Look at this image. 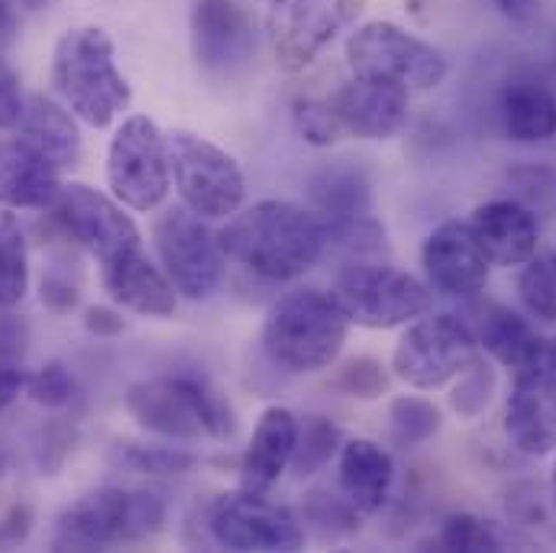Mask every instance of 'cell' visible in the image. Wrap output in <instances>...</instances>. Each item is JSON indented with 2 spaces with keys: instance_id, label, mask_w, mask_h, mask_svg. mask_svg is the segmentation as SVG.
<instances>
[{
  "instance_id": "obj_1",
  "label": "cell",
  "mask_w": 556,
  "mask_h": 553,
  "mask_svg": "<svg viewBox=\"0 0 556 553\" xmlns=\"http://www.w3.org/2000/svg\"><path fill=\"white\" fill-rule=\"evenodd\" d=\"M227 260L266 281H291L314 269L327 250L320 217L294 201L266 198L240 208L217 234Z\"/></svg>"
},
{
  "instance_id": "obj_2",
  "label": "cell",
  "mask_w": 556,
  "mask_h": 553,
  "mask_svg": "<svg viewBox=\"0 0 556 553\" xmlns=\"http://www.w3.org/2000/svg\"><path fill=\"white\" fill-rule=\"evenodd\" d=\"M52 85L62 104L88 127H111L134 101V88L117 68L114 39L101 26L68 29L52 52Z\"/></svg>"
},
{
  "instance_id": "obj_3",
  "label": "cell",
  "mask_w": 556,
  "mask_h": 553,
  "mask_svg": "<svg viewBox=\"0 0 556 553\" xmlns=\"http://www.w3.org/2000/svg\"><path fill=\"white\" fill-rule=\"evenodd\" d=\"M127 412L142 430L165 437L172 443L227 440L237 430L230 402L211 389L204 376L165 373L139 379L124 395Z\"/></svg>"
},
{
  "instance_id": "obj_4",
  "label": "cell",
  "mask_w": 556,
  "mask_h": 553,
  "mask_svg": "<svg viewBox=\"0 0 556 553\" xmlns=\"http://www.w3.org/2000/svg\"><path fill=\"white\" fill-rule=\"evenodd\" d=\"M350 337V317L330 291L294 288L266 314L260 343L288 373H320L337 363Z\"/></svg>"
},
{
  "instance_id": "obj_5",
  "label": "cell",
  "mask_w": 556,
  "mask_h": 553,
  "mask_svg": "<svg viewBox=\"0 0 556 553\" xmlns=\"http://www.w3.org/2000/svg\"><path fill=\"white\" fill-rule=\"evenodd\" d=\"M168 502L152 489L108 486L72 502L52 531L55 551H111L139 544L162 531Z\"/></svg>"
},
{
  "instance_id": "obj_6",
  "label": "cell",
  "mask_w": 556,
  "mask_h": 553,
  "mask_svg": "<svg viewBox=\"0 0 556 553\" xmlns=\"http://www.w3.org/2000/svg\"><path fill=\"white\" fill-rule=\"evenodd\" d=\"M165 142L172 185L188 211L204 221H227L243 208L247 175L227 149L188 130L165 134Z\"/></svg>"
},
{
  "instance_id": "obj_7",
  "label": "cell",
  "mask_w": 556,
  "mask_h": 553,
  "mask_svg": "<svg viewBox=\"0 0 556 553\" xmlns=\"http://www.w3.org/2000/svg\"><path fill=\"white\" fill-rule=\"evenodd\" d=\"M330 294L350 317L366 330H395L430 311L433 291L420 278L392 266L353 263L333 278Z\"/></svg>"
},
{
  "instance_id": "obj_8",
  "label": "cell",
  "mask_w": 556,
  "mask_h": 553,
  "mask_svg": "<svg viewBox=\"0 0 556 553\" xmlns=\"http://www.w3.org/2000/svg\"><path fill=\"white\" fill-rule=\"evenodd\" d=\"M479 356V340L456 314H420L405 324L395 350L392 373L420 392L443 389Z\"/></svg>"
},
{
  "instance_id": "obj_9",
  "label": "cell",
  "mask_w": 556,
  "mask_h": 553,
  "mask_svg": "<svg viewBox=\"0 0 556 553\" xmlns=\"http://www.w3.org/2000/svg\"><path fill=\"white\" fill-rule=\"evenodd\" d=\"M346 62L353 75L386 78L405 85L408 91H430L443 85L450 72L440 49L389 20H369L356 26L346 39Z\"/></svg>"
},
{
  "instance_id": "obj_10",
  "label": "cell",
  "mask_w": 556,
  "mask_h": 553,
  "mask_svg": "<svg viewBox=\"0 0 556 553\" xmlns=\"http://www.w3.org/2000/svg\"><path fill=\"white\" fill-rule=\"evenodd\" d=\"M204 528L214 548L224 551L288 553L304 548V528L298 515L269 499V492L233 489L217 495L204 508Z\"/></svg>"
},
{
  "instance_id": "obj_11",
  "label": "cell",
  "mask_w": 556,
  "mask_h": 553,
  "mask_svg": "<svg viewBox=\"0 0 556 553\" xmlns=\"http://www.w3.org/2000/svg\"><path fill=\"white\" fill-rule=\"evenodd\" d=\"M108 188L111 194L139 214L165 204L172 188L168 142L146 114L127 117L108 146Z\"/></svg>"
},
{
  "instance_id": "obj_12",
  "label": "cell",
  "mask_w": 556,
  "mask_h": 553,
  "mask_svg": "<svg viewBox=\"0 0 556 553\" xmlns=\"http://www.w3.org/2000/svg\"><path fill=\"white\" fill-rule=\"evenodd\" d=\"M311 211L324 224L327 247L346 253H376L386 243V227L376 221L369 175L356 165H327L311 178Z\"/></svg>"
},
{
  "instance_id": "obj_13",
  "label": "cell",
  "mask_w": 556,
  "mask_h": 553,
  "mask_svg": "<svg viewBox=\"0 0 556 553\" xmlns=\"http://www.w3.org/2000/svg\"><path fill=\"white\" fill-rule=\"evenodd\" d=\"M152 243L159 253V266L172 278L178 298L204 301L217 291L227 256L204 217H198L185 204L168 208L152 224Z\"/></svg>"
},
{
  "instance_id": "obj_14",
  "label": "cell",
  "mask_w": 556,
  "mask_h": 553,
  "mask_svg": "<svg viewBox=\"0 0 556 553\" xmlns=\"http://www.w3.org/2000/svg\"><path fill=\"white\" fill-rule=\"evenodd\" d=\"M366 0H269L266 39L281 72L307 68L363 13Z\"/></svg>"
},
{
  "instance_id": "obj_15",
  "label": "cell",
  "mask_w": 556,
  "mask_h": 553,
  "mask_svg": "<svg viewBox=\"0 0 556 553\" xmlns=\"http://www.w3.org/2000/svg\"><path fill=\"white\" fill-rule=\"evenodd\" d=\"M49 221L78 247H85L98 263L142 243L134 217L114 194H104L91 185L72 181L62 185L59 198L49 208Z\"/></svg>"
},
{
  "instance_id": "obj_16",
  "label": "cell",
  "mask_w": 556,
  "mask_h": 553,
  "mask_svg": "<svg viewBox=\"0 0 556 553\" xmlns=\"http://www.w3.org/2000/svg\"><path fill=\"white\" fill-rule=\"evenodd\" d=\"M191 42L204 72L230 78L250 65L256 52V29L237 0H194Z\"/></svg>"
},
{
  "instance_id": "obj_17",
  "label": "cell",
  "mask_w": 556,
  "mask_h": 553,
  "mask_svg": "<svg viewBox=\"0 0 556 553\" xmlns=\"http://www.w3.org/2000/svg\"><path fill=\"white\" fill-rule=\"evenodd\" d=\"M330 108L337 111L343 134L382 142L405 130L408 111H412V91L386 78L353 75L346 85L333 91Z\"/></svg>"
},
{
  "instance_id": "obj_18",
  "label": "cell",
  "mask_w": 556,
  "mask_h": 553,
  "mask_svg": "<svg viewBox=\"0 0 556 553\" xmlns=\"http://www.w3.org/2000/svg\"><path fill=\"white\" fill-rule=\"evenodd\" d=\"M420 263L430 288L450 298H476L489 285V260L476 243L469 224L443 221L420 247Z\"/></svg>"
},
{
  "instance_id": "obj_19",
  "label": "cell",
  "mask_w": 556,
  "mask_h": 553,
  "mask_svg": "<svg viewBox=\"0 0 556 553\" xmlns=\"http://www.w3.org/2000/svg\"><path fill=\"white\" fill-rule=\"evenodd\" d=\"M505 437L525 456L556 453V389L544 369V353L538 363L515 373L505 405Z\"/></svg>"
},
{
  "instance_id": "obj_20",
  "label": "cell",
  "mask_w": 556,
  "mask_h": 553,
  "mask_svg": "<svg viewBox=\"0 0 556 553\" xmlns=\"http://www.w3.org/2000/svg\"><path fill=\"white\" fill-rule=\"evenodd\" d=\"M101 285L114 304L142 317H172L178 307V291L162 266L149 260L142 243L101 263Z\"/></svg>"
},
{
  "instance_id": "obj_21",
  "label": "cell",
  "mask_w": 556,
  "mask_h": 553,
  "mask_svg": "<svg viewBox=\"0 0 556 553\" xmlns=\"http://www.w3.org/2000/svg\"><path fill=\"white\" fill-rule=\"evenodd\" d=\"M469 230L476 243L482 247L489 266H525L531 256H538L541 247V227L528 204L515 198L485 201L472 211Z\"/></svg>"
},
{
  "instance_id": "obj_22",
  "label": "cell",
  "mask_w": 556,
  "mask_h": 553,
  "mask_svg": "<svg viewBox=\"0 0 556 553\" xmlns=\"http://www.w3.org/2000/svg\"><path fill=\"white\" fill-rule=\"evenodd\" d=\"M392 486H395V460L379 440L369 437L343 440L337 453V492L363 518H372L389 505Z\"/></svg>"
},
{
  "instance_id": "obj_23",
  "label": "cell",
  "mask_w": 556,
  "mask_h": 553,
  "mask_svg": "<svg viewBox=\"0 0 556 553\" xmlns=\"http://www.w3.org/2000/svg\"><path fill=\"white\" fill-rule=\"evenodd\" d=\"M62 191L59 168L23 139L0 142V204L7 211H49Z\"/></svg>"
},
{
  "instance_id": "obj_24",
  "label": "cell",
  "mask_w": 556,
  "mask_h": 553,
  "mask_svg": "<svg viewBox=\"0 0 556 553\" xmlns=\"http://www.w3.org/2000/svg\"><path fill=\"white\" fill-rule=\"evenodd\" d=\"M298 440V415L285 405H269L250 437V447L240 463V486L253 492H269L291 466Z\"/></svg>"
},
{
  "instance_id": "obj_25",
  "label": "cell",
  "mask_w": 556,
  "mask_h": 553,
  "mask_svg": "<svg viewBox=\"0 0 556 553\" xmlns=\"http://www.w3.org/2000/svg\"><path fill=\"white\" fill-rule=\"evenodd\" d=\"M16 134H20L23 142H29L36 152H42L59 172L78 165L81 149H85L81 130H78V117L65 104H59V101H52L46 95L26 98V111H23L20 124H16Z\"/></svg>"
},
{
  "instance_id": "obj_26",
  "label": "cell",
  "mask_w": 556,
  "mask_h": 553,
  "mask_svg": "<svg viewBox=\"0 0 556 553\" xmlns=\"http://www.w3.org/2000/svg\"><path fill=\"white\" fill-rule=\"evenodd\" d=\"M479 350H485L498 366L518 373L531 363L541 360L544 353V337L531 327V321L505 304H492L482 317V327L476 334Z\"/></svg>"
},
{
  "instance_id": "obj_27",
  "label": "cell",
  "mask_w": 556,
  "mask_h": 553,
  "mask_svg": "<svg viewBox=\"0 0 556 553\" xmlns=\"http://www.w3.org/2000/svg\"><path fill=\"white\" fill-rule=\"evenodd\" d=\"M502 124L515 142H551L556 137V95L541 81L508 85L502 95Z\"/></svg>"
},
{
  "instance_id": "obj_28",
  "label": "cell",
  "mask_w": 556,
  "mask_h": 553,
  "mask_svg": "<svg viewBox=\"0 0 556 553\" xmlns=\"http://www.w3.org/2000/svg\"><path fill=\"white\" fill-rule=\"evenodd\" d=\"M505 518L531 544H556L554 499L541 482H515L505 495Z\"/></svg>"
},
{
  "instance_id": "obj_29",
  "label": "cell",
  "mask_w": 556,
  "mask_h": 553,
  "mask_svg": "<svg viewBox=\"0 0 556 553\" xmlns=\"http://www.w3.org/2000/svg\"><path fill=\"white\" fill-rule=\"evenodd\" d=\"M111 463L114 469L134 473V476H185L198 466V456L185 447L117 440L111 447Z\"/></svg>"
},
{
  "instance_id": "obj_30",
  "label": "cell",
  "mask_w": 556,
  "mask_h": 553,
  "mask_svg": "<svg viewBox=\"0 0 556 553\" xmlns=\"http://www.w3.org/2000/svg\"><path fill=\"white\" fill-rule=\"evenodd\" d=\"M343 447L340 427L324 415L298 417V440H294V453H291V473L298 479H307L314 473H320Z\"/></svg>"
},
{
  "instance_id": "obj_31",
  "label": "cell",
  "mask_w": 556,
  "mask_h": 553,
  "mask_svg": "<svg viewBox=\"0 0 556 553\" xmlns=\"http://www.w3.org/2000/svg\"><path fill=\"white\" fill-rule=\"evenodd\" d=\"M29 291V260L20 221L0 211V307H16Z\"/></svg>"
},
{
  "instance_id": "obj_32",
  "label": "cell",
  "mask_w": 556,
  "mask_h": 553,
  "mask_svg": "<svg viewBox=\"0 0 556 553\" xmlns=\"http://www.w3.org/2000/svg\"><path fill=\"white\" fill-rule=\"evenodd\" d=\"M440 409L417 395H399L389 405V430L399 447H420L440 430Z\"/></svg>"
},
{
  "instance_id": "obj_33",
  "label": "cell",
  "mask_w": 556,
  "mask_h": 553,
  "mask_svg": "<svg viewBox=\"0 0 556 553\" xmlns=\"http://www.w3.org/2000/svg\"><path fill=\"white\" fill-rule=\"evenodd\" d=\"M518 294L531 317L556 324V253L531 256L521 266L518 276Z\"/></svg>"
},
{
  "instance_id": "obj_34",
  "label": "cell",
  "mask_w": 556,
  "mask_h": 553,
  "mask_svg": "<svg viewBox=\"0 0 556 553\" xmlns=\"http://www.w3.org/2000/svg\"><path fill=\"white\" fill-rule=\"evenodd\" d=\"M330 389L340 392L343 399H356V402H376L389 392V373L379 360L372 356H353L346 360L333 379Z\"/></svg>"
},
{
  "instance_id": "obj_35",
  "label": "cell",
  "mask_w": 556,
  "mask_h": 553,
  "mask_svg": "<svg viewBox=\"0 0 556 553\" xmlns=\"http://www.w3.org/2000/svg\"><path fill=\"white\" fill-rule=\"evenodd\" d=\"M26 395L46 412H68L78 402V379L59 360L36 369L26 382Z\"/></svg>"
},
{
  "instance_id": "obj_36",
  "label": "cell",
  "mask_w": 556,
  "mask_h": 553,
  "mask_svg": "<svg viewBox=\"0 0 556 553\" xmlns=\"http://www.w3.org/2000/svg\"><path fill=\"white\" fill-rule=\"evenodd\" d=\"M492 392H495V369L489 360L476 356L459 376H456V386L450 392V405L453 412L463 417H479L489 402H492Z\"/></svg>"
},
{
  "instance_id": "obj_37",
  "label": "cell",
  "mask_w": 556,
  "mask_h": 553,
  "mask_svg": "<svg viewBox=\"0 0 556 553\" xmlns=\"http://www.w3.org/2000/svg\"><path fill=\"white\" fill-rule=\"evenodd\" d=\"M304 521L317 525L330 538H346L363 528V515L340 492H311L304 502Z\"/></svg>"
},
{
  "instance_id": "obj_38",
  "label": "cell",
  "mask_w": 556,
  "mask_h": 553,
  "mask_svg": "<svg viewBox=\"0 0 556 553\" xmlns=\"http://www.w3.org/2000/svg\"><path fill=\"white\" fill-rule=\"evenodd\" d=\"M437 544L443 551H463V553H482V551H502V538L495 535V528L469 512L450 515L440 525Z\"/></svg>"
},
{
  "instance_id": "obj_39",
  "label": "cell",
  "mask_w": 556,
  "mask_h": 553,
  "mask_svg": "<svg viewBox=\"0 0 556 553\" xmlns=\"http://www.w3.org/2000/svg\"><path fill=\"white\" fill-rule=\"evenodd\" d=\"M291 117H294V130L301 134V139L317 146V149H327L343 137V124H340L337 111L330 108V101L298 98L291 108Z\"/></svg>"
},
{
  "instance_id": "obj_40",
  "label": "cell",
  "mask_w": 556,
  "mask_h": 553,
  "mask_svg": "<svg viewBox=\"0 0 556 553\" xmlns=\"http://www.w3.org/2000/svg\"><path fill=\"white\" fill-rule=\"evenodd\" d=\"M78 440V420L75 417H52L42 424L39 437H36V469L42 476H55L62 469V463L68 460V453L75 450Z\"/></svg>"
},
{
  "instance_id": "obj_41",
  "label": "cell",
  "mask_w": 556,
  "mask_h": 553,
  "mask_svg": "<svg viewBox=\"0 0 556 553\" xmlns=\"http://www.w3.org/2000/svg\"><path fill=\"white\" fill-rule=\"evenodd\" d=\"M39 291H42V304H46L49 311H55V314H68V311H75V307H78V301H81L78 285L72 281V276H65L62 269H49V273L42 276Z\"/></svg>"
},
{
  "instance_id": "obj_42",
  "label": "cell",
  "mask_w": 556,
  "mask_h": 553,
  "mask_svg": "<svg viewBox=\"0 0 556 553\" xmlns=\"http://www.w3.org/2000/svg\"><path fill=\"white\" fill-rule=\"evenodd\" d=\"M23 111H26V98H23L20 75L7 59H0V127H16Z\"/></svg>"
},
{
  "instance_id": "obj_43",
  "label": "cell",
  "mask_w": 556,
  "mask_h": 553,
  "mask_svg": "<svg viewBox=\"0 0 556 553\" xmlns=\"http://www.w3.org/2000/svg\"><path fill=\"white\" fill-rule=\"evenodd\" d=\"M29 343V327L13 307H0V363H20Z\"/></svg>"
},
{
  "instance_id": "obj_44",
  "label": "cell",
  "mask_w": 556,
  "mask_h": 553,
  "mask_svg": "<svg viewBox=\"0 0 556 553\" xmlns=\"http://www.w3.org/2000/svg\"><path fill=\"white\" fill-rule=\"evenodd\" d=\"M33 531V508L29 505H13L0 518V548H20Z\"/></svg>"
},
{
  "instance_id": "obj_45",
  "label": "cell",
  "mask_w": 556,
  "mask_h": 553,
  "mask_svg": "<svg viewBox=\"0 0 556 553\" xmlns=\"http://www.w3.org/2000/svg\"><path fill=\"white\" fill-rule=\"evenodd\" d=\"M29 373L20 363H0V415L10 412V405L26 392Z\"/></svg>"
},
{
  "instance_id": "obj_46",
  "label": "cell",
  "mask_w": 556,
  "mask_h": 553,
  "mask_svg": "<svg viewBox=\"0 0 556 553\" xmlns=\"http://www.w3.org/2000/svg\"><path fill=\"white\" fill-rule=\"evenodd\" d=\"M81 321H85V330L94 334V337H117L127 327L124 314L114 311V307H88Z\"/></svg>"
},
{
  "instance_id": "obj_47",
  "label": "cell",
  "mask_w": 556,
  "mask_h": 553,
  "mask_svg": "<svg viewBox=\"0 0 556 553\" xmlns=\"http://www.w3.org/2000/svg\"><path fill=\"white\" fill-rule=\"evenodd\" d=\"M495 7L508 16V20H518V23H525V20H531L534 16V10H538V0H495Z\"/></svg>"
},
{
  "instance_id": "obj_48",
  "label": "cell",
  "mask_w": 556,
  "mask_h": 553,
  "mask_svg": "<svg viewBox=\"0 0 556 553\" xmlns=\"http://www.w3.org/2000/svg\"><path fill=\"white\" fill-rule=\"evenodd\" d=\"M544 369H547V376H551V382H554L556 389V337L544 343Z\"/></svg>"
},
{
  "instance_id": "obj_49",
  "label": "cell",
  "mask_w": 556,
  "mask_h": 553,
  "mask_svg": "<svg viewBox=\"0 0 556 553\" xmlns=\"http://www.w3.org/2000/svg\"><path fill=\"white\" fill-rule=\"evenodd\" d=\"M13 26V0H0V36Z\"/></svg>"
},
{
  "instance_id": "obj_50",
  "label": "cell",
  "mask_w": 556,
  "mask_h": 553,
  "mask_svg": "<svg viewBox=\"0 0 556 553\" xmlns=\"http://www.w3.org/2000/svg\"><path fill=\"white\" fill-rule=\"evenodd\" d=\"M20 3H23L26 10H49L55 0H20Z\"/></svg>"
},
{
  "instance_id": "obj_51",
  "label": "cell",
  "mask_w": 556,
  "mask_h": 553,
  "mask_svg": "<svg viewBox=\"0 0 556 553\" xmlns=\"http://www.w3.org/2000/svg\"><path fill=\"white\" fill-rule=\"evenodd\" d=\"M551 499H554V508H556V453H554V473H551Z\"/></svg>"
}]
</instances>
